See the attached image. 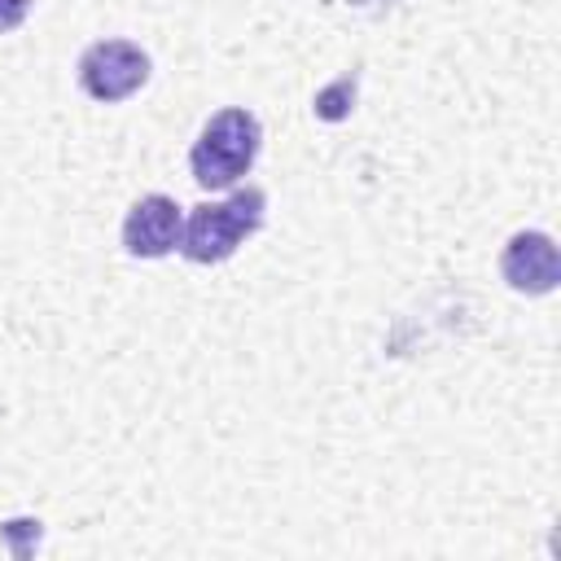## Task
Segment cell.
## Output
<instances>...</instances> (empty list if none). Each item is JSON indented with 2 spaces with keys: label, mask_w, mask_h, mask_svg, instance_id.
Returning <instances> with one entry per match:
<instances>
[{
  "label": "cell",
  "mask_w": 561,
  "mask_h": 561,
  "mask_svg": "<svg viewBox=\"0 0 561 561\" xmlns=\"http://www.w3.org/2000/svg\"><path fill=\"white\" fill-rule=\"evenodd\" d=\"M263 215H267V193L254 184L228 193L224 202H202L184 219L180 254L188 263H224L241 250V241H250L263 228Z\"/></svg>",
  "instance_id": "1"
},
{
  "label": "cell",
  "mask_w": 561,
  "mask_h": 561,
  "mask_svg": "<svg viewBox=\"0 0 561 561\" xmlns=\"http://www.w3.org/2000/svg\"><path fill=\"white\" fill-rule=\"evenodd\" d=\"M351 9H364V13H386L394 0H346Z\"/></svg>",
  "instance_id": "9"
},
{
  "label": "cell",
  "mask_w": 561,
  "mask_h": 561,
  "mask_svg": "<svg viewBox=\"0 0 561 561\" xmlns=\"http://www.w3.org/2000/svg\"><path fill=\"white\" fill-rule=\"evenodd\" d=\"M263 149V127L245 105H228L219 114H210L188 149V171L202 188L219 193L232 188L259 158Z\"/></svg>",
  "instance_id": "2"
},
{
  "label": "cell",
  "mask_w": 561,
  "mask_h": 561,
  "mask_svg": "<svg viewBox=\"0 0 561 561\" xmlns=\"http://www.w3.org/2000/svg\"><path fill=\"white\" fill-rule=\"evenodd\" d=\"M0 535L9 539L13 557H31V548L39 543V522H35V517H13V522L0 526Z\"/></svg>",
  "instance_id": "7"
},
{
  "label": "cell",
  "mask_w": 561,
  "mask_h": 561,
  "mask_svg": "<svg viewBox=\"0 0 561 561\" xmlns=\"http://www.w3.org/2000/svg\"><path fill=\"white\" fill-rule=\"evenodd\" d=\"M500 276L508 280L513 294H526V298H539V294H552L561 285V254H557V241L548 232H513L500 250Z\"/></svg>",
  "instance_id": "4"
},
{
  "label": "cell",
  "mask_w": 561,
  "mask_h": 561,
  "mask_svg": "<svg viewBox=\"0 0 561 561\" xmlns=\"http://www.w3.org/2000/svg\"><path fill=\"white\" fill-rule=\"evenodd\" d=\"M180 232H184V215H180L175 197L145 193L140 202H131V210L123 219V250L131 259H162V254L180 250Z\"/></svg>",
  "instance_id": "5"
},
{
  "label": "cell",
  "mask_w": 561,
  "mask_h": 561,
  "mask_svg": "<svg viewBox=\"0 0 561 561\" xmlns=\"http://www.w3.org/2000/svg\"><path fill=\"white\" fill-rule=\"evenodd\" d=\"M31 13V0H0V35L4 31H18Z\"/></svg>",
  "instance_id": "8"
},
{
  "label": "cell",
  "mask_w": 561,
  "mask_h": 561,
  "mask_svg": "<svg viewBox=\"0 0 561 561\" xmlns=\"http://www.w3.org/2000/svg\"><path fill=\"white\" fill-rule=\"evenodd\" d=\"M149 79V53L131 39H96L79 57V88L92 101H127Z\"/></svg>",
  "instance_id": "3"
},
{
  "label": "cell",
  "mask_w": 561,
  "mask_h": 561,
  "mask_svg": "<svg viewBox=\"0 0 561 561\" xmlns=\"http://www.w3.org/2000/svg\"><path fill=\"white\" fill-rule=\"evenodd\" d=\"M355 92H359V70L337 75L333 83H324V88L311 96L316 118H320V123H342V118L355 110Z\"/></svg>",
  "instance_id": "6"
}]
</instances>
